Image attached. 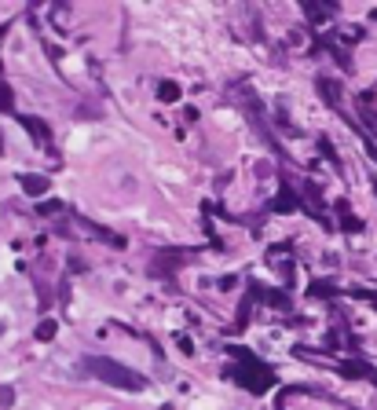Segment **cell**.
<instances>
[{"instance_id": "cell-5", "label": "cell", "mask_w": 377, "mask_h": 410, "mask_svg": "<svg viewBox=\"0 0 377 410\" xmlns=\"http://www.w3.org/2000/svg\"><path fill=\"white\" fill-rule=\"evenodd\" d=\"M22 128H26V132L34 136L37 143H52V128H48L41 118H22Z\"/></svg>"}, {"instance_id": "cell-12", "label": "cell", "mask_w": 377, "mask_h": 410, "mask_svg": "<svg viewBox=\"0 0 377 410\" xmlns=\"http://www.w3.org/2000/svg\"><path fill=\"white\" fill-rule=\"evenodd\" d=\"M334 11H337L334 4H326V8H315V4H304V15H308V19H311V22H322V19H326V15H334Z\"/></svg>"}, {"instance_id": "cell-1", "label": "cell", "mask_w": 377, "mask_h": 410, "mask_svg": "<svg viewBox=\"0 0 377 410\" xmlns=\"http://www.w3.org/2000/svg\"><path fill=\"white\" fill-rule=\"evenodd\" d=\"M85 370L95 377V381L114 385V388H125V392H143L146 385H151L139 370H128V367L114 363V359H107V355H85Z\"/></svg>"}, {"instance_id": "cell-9", "label": "cell", "mask_w": 377, "mask_h": 410, "mask_svg": "<svg viewBox=\"0 0 377 410\" xmlns=\"http://www.w3.org/2000/svg\"><path fill=\"white\" fill-rule=\"evenodd\" d=\"M337 217H341V224L348 227V231H363V220L348 212V202H337Z\"/></svg>"}, {"instance_id": "cell-15", "label": "cell", "mask_w": 377, "mask_h": 410, "mask_svg": "<svg viewBox=\"0 0 377 410\" xmlns=\"http://www.w3.org/2000/svg\"><path fill=\"white\" fill-rule=\"evenodd\" d=\"M62 209H67L62 202H44V205H37V212H41V217H52V212H62Z\"/></svg>"}, {"instance_id": "cell-2", "label": "cell", "mask_w": 377, "mask_h": 410, "mask_svg": "<svg viewBox=\"0 0 377 410\" xmlns=\"http://www.w3.org/2000/svg\"><path fill=\"white\" fill-rule=\"evenodd\" d=\"M231 355H238V367H227V370H224L227 377H231V381H238L242 388L256 392V396H264V392L275 385V374H271V367H268V363H260L256 355L242 352V348H235Z\"/></svg>"}, {"instance_id": "cell-8", "label": "cell", "mask_w": 377, "mask_h": 410, "mask_svg": "<svg viewBox=\"0 0 377 410\" xmlns=\"http://www.w3.org/2000/svg\"><path fill=\"white\" fill-rule=\"evenodd\" d=\"M179 95H184V92H179L176 81H161V85H158V100L161 103H179Z\"/></svg>"}, {"instance_id": "cell-17", "label": "cell", "mask_w": 377, "mask_h": 410, "mask_svg": "<svg viewBox=\"0 0 377 410\" xmlns=\"http://www.w3.org/2000/svg\"><path fill=\"white\" fill-rule=\"evenodd\" d=\"M359 114H363V121H366V125L373 128V132H377V114H373V110H370L366 103H363V107H359Z\"/></svg>"}, {"instance_id": "cell-16", "label": "cell", "mask_w": 377, "mask_h": 410, "mask_svg": "<svg viewBox=\"0 0 377 410\" xmlns=\"http://www.w3.org/2000/svg\"><path fill=\"white\" fill-rule=\"evenodd\" d=\"M15 403V388L11 385H0V406H11Z\"/></svg>"}, {"instance_id": "cell-14", "label": "cell", "mask_w": 377, "mask_h": 410, "mask_svg": "<svg viewBox=\"0 0 377 410\" xmlns=\"http://www.w3.org/2000/svg\"><path fill=\"white\" fill-rule=\"evenodd\" d=\"M341 374H344V377H370L373 370H370L366 363H344V367H341Z\"/></svg>"}, {"instance_id": "cell-6", "label": "cell", "mask_w": 377, "mask_h": 410, "mask_svg": "<svg viewBox=\"0 0 377 410\" xmlns=\"http://www.w3.org/2000/svg\"><path fill=\"white\" fill-rule=\"evenodd\" d=\"M308 297L330 301V297H337V282H330V278H319V282H311V286H308Z\"/></svg>"}, {"instance_id": "cell-4", "label": "cell", "mask_w": 377, "mask_h": 410, "mask_svg": "<svg viewBox=\"0 0 377 410\" xmlns=\"http://www.w3.org/2000/svg\"><path fill=\"white\" fill-rule=\"evenodd\" d=\"M19 184H22L26 194H34V198H41V194L52 191V179L41 176V172H26V176H19Z\"/></svg>"}, {"instance_id": "cell-3", "label": "cell", "mask_w": 377, "mask_h": 410, "mask_svg": "<svg viewBox=\"0 0 377 410\" xmlns=\"http://www.w3.org/2000/svg\"><path fill=\"white\" fill-rule=\"evenodd\" d=\"M249 301H260V304L282 311V308H289V293H286V289H268V286L253 282V286H249Z\"/></svg>"}, {"instance_id": "cell-7", "label": "cell", "mask_w": 377, "mask_h": 410, "mask_svg": "<svg viewBox=\"0 0 377 410\" xmlns=\"http://www.w3.org/2000/svg\"><path fill=\"white\" fill-rule=\"evenodd\" d=\"M271 209H275V212H293V209H297V194H293V191L282 184V191H278V198L271 202Z\"/></svg>"}, {"instance_id": "cell-10", "label": "cell", "mask_w": 377, "mask_h": 410, "mask_svg": "<svg viewBox=\"0 0 377 410\" xmlns=\"http://www.w3.org/2000/svg\"><path fill=\"white\" fill-rule=\"evenodd\" d=\"M315 85H319V92H322V100H326V103H330V107H341V100H337V85H334L330 77H319Z\"/></svg>"}, {"instance_id": "cell-18", "label": "cell", "mask_w": 377, "mask_h": 410, "mask_svg": "<svg viewBox=\"0 0 377 410\" xmlns=\"http://www.w3.org/2000/svg\"><path fill=\"white\" fill-rule=\"evenodd\" d=\"M373 194H377V184H373Z\"/></svg>"}, {"instance_id": "cell-19", "label": "cell", "mask_w": 377, "mask_h": 410, "mask_svg": "<svg viewBox=\"0 0 377 410\" xmlns=\"http://www.w3.org/2000/svg\"><path fill=\"white\" fill-rule=\"evenodd\" d=\"M0 146H4V139H0Z\"/></svg>"}, {"instance_id": "cell-11", "label": "cell", "mask_w": 377, "mask_h": 410, "mask_svg": "<svg viewBox=\"0 0 377 410\" xmlns=\"http://www.w3.org/2000/svg\"><path fill=\"white\" fill-rule=\"evenodd\" d=\"M11 110H15V92H11V85L0 81V114H11Z\"/></svg>"}, {"instance_id": "cell-13", "label": "cell", "mask_w": 377, "mask_h": 410, "mask_svg": "<svg viewBox=\"0 0 377 410\" xmlns=\"http://www.w3.org/2000/svg\"><path fill=\"white\" fill-rule=\"evenodd\" d=\"M59 334V322L55 319H41V326H37V341H52Z\"/></svg>"}]
</instances>
